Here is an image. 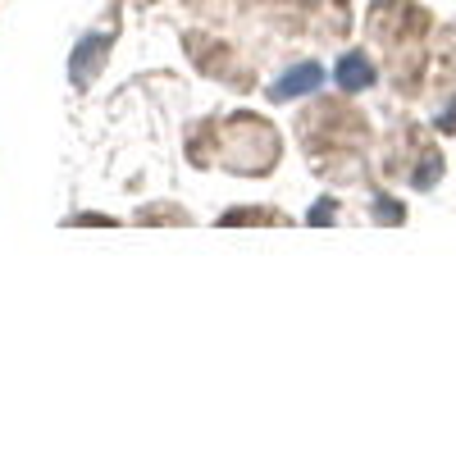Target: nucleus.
<instances>
[{
	"mask_svg": "<svg viewBox=\"0 0 456 456\" xmlns=\"http://www.w3.org/2000/svg\"><path fill=\"white\" fill-rule=\"evenodd\" d=\"M324 83V69L320 64H297L292 73H283V78L270 87V101H292V96H306Z\"/></svg>",
	"mask_w": 456,
	"mask_h": 456,
	"instance_id": "nucleus-1",
	"label": "nucleus"
},
{
	"mask_svg": "<svg viewBox=\"0 0 456 456\" xmlns=\"http://www.w3.org/2000/svg\"><path fill=\"white\" fill-rule=\"evenodd\" d=\"M333 78H338L342 92H361V87L374 83V69L365 64V55H342L338 69H333Z\"/></svg>",
	"mask_w": 456,
	"mask_h": 456,
	"instance_id": "nucleus-2",
	"label": "nucleus"
},
{
	"mask_svg": "<svg viewBox=\"0 0 456 456\" xmlns=\"http://www.w3.org/2000/svg\"><path fill=\"white\" fill-rule=\"evenodd\" d=\"M96 51H105V37H87V42L78 46V69H73V78H78V83H92V73L101 64Z\"/></svg>",
	"mask_w": 456,
	"mask_h": 456,
	"instance_id": "nucleus-3",
	"label": "nucleus"
}]
</instances>
